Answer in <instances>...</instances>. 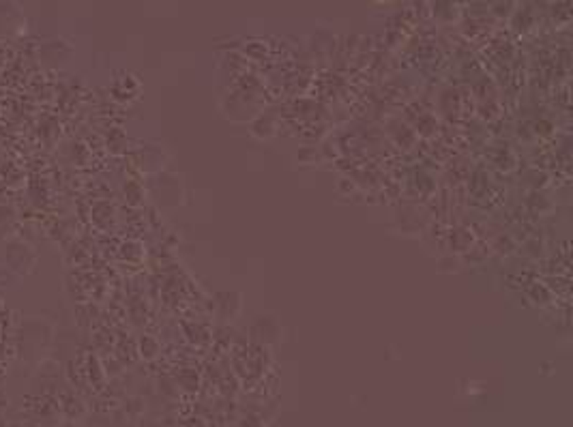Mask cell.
I'll return each mask as SVG.
<instances>
[{"instance_id": "obj_2", "label": "cell", "mask_w": 573, "mask_h": 427, "mask_svg": "<svg viewBox=\"0 0 573 427\" xmlns=\"http://www.w3.org/2000/svg\"><path fill=\"white\" fill-rule=\"evenodd\" d=\"M18 228V210L11 204H0V237H9Z\"/></svg>"}, {"instance_id": "obj_1", "label": "cell", "mask_w": 573, "mask_h": 427, "mask_svg": "<svg viewBox=\"0 0 573 427\" xmlns=\"http://www.w3.org/2000/svg\"><path fill=\"white\" fill-rule=\"evenodd\" d=\"M5 264L18 275H28L37 264V251L24 241H9L5 247Z\"/></svg>"}]
</instances>
